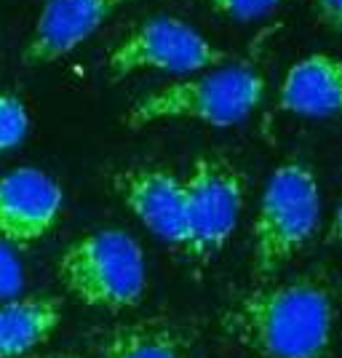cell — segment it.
<instances>
[{
	"mask_svg": "<svg viewBox=\"0 0 342 358\" xmlns=\"http://www.w3.org/2000/svg\"><path fill=\"white\" fill-rule=\"evenodd\" d=\"M334 289L324 275L262 284L241 294L222 329L262 358H329L334 340Z\"/></svg>",
	"mask_w": 342,
	"mask_h": 358,
	"instance_id": "cell-1",
	"label": "cell"
},
{
	"mask_svg": "<svg viewBox=\"0 0 342 358\" xmlns=\"http://www.w3.org/2000/svg\"><path fill=\"white\" fill-rule=\"evenodd\" d=\"M262 96L265 78L252 64H220L145 94L129 107L126 126L145 129L161 120H198L227 129L249 118Z\"/></svg>",
	"mask_w": 342,
	"mask_h": 358,
	"instance_id": "cell-2",
	"label": "cell"
},
{
	"mask_svg": "<svg viewBox=\"0 0 342 358\" xmlns=\"http://www.w3.org/2000/svg\"><path fill=\"white\" fill-rule=\"evenodd\" d=\"M57 275L67 294L99 310H131L148 292L145 249L118 227L73 241L57 262Z\"/></svg>",
	"mask_w": 342,
	"mask_h": 358,
	"instance_id": "cell-3",
	"label": "cell"
},
{
	"mask_svg": "<svg viewBox=\"0 0 342 358\" xmlns=\"http://www.w3.org/2000/svg\"><path fill=\"white\" fill-rule=\"evenodd\" d=\"M321 222V193L311 166L286 161L273 174L259 198L252 227V275L270 278L294 259Z\"/></svg>",
	"mask_w": 342,
	"mask_h": 358,
	"instance_id": "cell-4",
	"label": "cell"
},
{
	"mask_svg": "<svg viewBox=\"0 0 342 358\" xmlns=\"http://www.w3.org/2000/svg\"><path fill=\"white\" fill-rule=\"evenodd\" d=\"M227 62L222 48L179 16H150L120 41L110 57L107 70L120 80L134 73L195 75Z\"/></svg>",
	"mask_w": 342,
	"mask_h": 358,
	"instance_id": "cell-5",
	"label": "cell"
},
{
	"mask_svg": "<svg viewBox=\"0 0 342 358\" xmlns=\"http://www.w3.org/2000/svg\"><path fill=\"white\" fill-rule=\"evenodd\" d=\"M187 243L182 252L195 262H208L236 233L246 201V177L222 155H201L185 177Z\"/></svg>",
	"mask_w": 342,
	"mask_h": 358,
	"instance_id": "cell-6",
	"label": "cell"
},
{
	"mask_svg": "<svg viewBox=\"0 0 342 358\" xmlns=\"http://www.w3.org/2000/svg\"><path fill=\"white\" fill-rule=\"evenodd\" d=\"M113 187L152 236L177 246L187 243V195L185 177L166 166H129L113 177Z\"/></svg>",
	"mask_w": 342,
	"mask_h": 358,
	"instance_id": "cell-7",
	"label": "cell"
},
{
	"mask_svg": "<svg viewBox=\"0 0 342 358\" xmlns=\"http://www.w3.org/2000/svg\"><path fill=\"white\" fill-rule=\"evenodd\" d=\"M64 190L51 174L19 166L0 177V241L27 249L59 222Z\"/></svg>",
	"mask_w": 342,
	"mask_h": 358,
	"instance_id": "cell-8",
	"label": "cell"
},
{
	"mask_svg": "<svg viewBox=\"0 0 342 358\" xmlns=\"http://www.w3.org/2000/svg\"><path fill=\"white\" fill-rule=\"evenodd\" d=\"M129 3L136 0H45L22 51V62L41 67L64 59Z\"/></svg>",
	"mask_w": 342,
	"mask_h": 358,
	"instance_id": "cell-9",
	"label": "cell"
},
{
	"mask_svg": "<svg viewBox=\"0 0 342 358\" xmlns=\"http://www.w3.org/2000/svg\"><path fill=\"white\" fill-rule=\"evenodd\" d=\"M278 107L302 118H329L342 113V59L311 54L283 75Z\"/></svg>",
	"mask_w": 342,
	"mask_h": 358,
	"instance_id": "cell-10",
	"label": "cell"
},
{
	"mask_svg": "<svg viewBox=\"0 0 342 358\" xmlns=\"http://www.w3.org/2000/svg\"><path fill=\"white\" fill-rule=\"evenodd\" d=\"M62 321V302L45 294L0 302V358L30 356L54 334Z\"/></svg>",
	"mask_w": 342,
	"mask_h": 358,
	"instance_id": "cell-11",
	"label": "cell"
},
{
	"mask_svg": "<svg viewBox=\"0 0 342 358\" xmlns=\"http://www.w3.org/2000/svg\"><path fill=\"white\" fill-rule=\"evenodd\" d=\"M99 358H190L187 331L171 318H142L104 331Z\"/></svg>",
	"mask_w": 342,
	"mask_h": 358,
	"instance_id": "cell-12",
	"label": "cell"
},
{
	"mask_svg": "<svg viewBox=\"0 0 342 358\" xmlns=\"http://www.w3.org/2000/svg\"><path fill=\"white\" fill-rule=\"evenodd\" d=\"M30 131V115L16 94H0V152L14 150Z\"/></svg>",
	"mask_w": 342,
	"mask_h": 358,
	"instance_id": "cell-13",
	"label": "cell"
},
{
	"mask_svg": "<svg viewBox=\"0 0 342 358\" xmlns=\"http://www.w3.org/2000/svg\"><path fill=\"white\" fill-rule=\"evenodd\" d=\"M24 286V270L22 262L16 259L14 249H8L6 241H0V302L11 297H19Z\"/></svg>",
	"mask_w": 342,
	"mask_h": 358,
	"instance_id": "cell-14",
	"label": "cell"
},
{
	"mask_svg": "<svg viewBox=\"0 0 342 358\" xmlns=\"http://www.w3.org/2000/svg\"><path fill=\"white\" fill-rule=\"evenodd\" d=\"M208 3L217 14L238 19V22H249V19H259V16L270 14L281 0H208Z\"/></svg>",
	"mask_w": 342,
	"mask_h": 358,
	"instance_id": "cell-15",
	"label": "cell"
},
{
	"mask_svg": "<svg viewBox=\"0 0 342 358\" xmlns=\"http://www.w3.org/2000/svg\"><path fill=\"white\" fill-rule=\"evenodd\" d=\"M318 22L334 32H342V0H313Z\"/></svg>",
	"mask_w": 342,
	"mask_h": 358,
	"instance_id": "cell-16",
	"label": "cell"
},
{
	"mask_svg": "<svg viewBox=\"0 0 342 358\" xmlns=\"http://www.w3.org/2000/svg\"><path fill=\"white\" fill-rule=\"evenodd\" d=\"M327 241L329 243H342V198H340V203H337V209H334L332 222H329Z\"/></svg>",
	"mask_w": 342,
	"mask_h": 358,
	"instance_id": "cell-17",
	"label": "cell"
},
{
	"mask_svg": "<svg viewBox=\"0 0 342 358\" xmlns=\"http://www.w3.org/2000/svg\"><path fill=\"white\" fill-rule=\"evenodd\" d=\"M22 358H86L80 353H43V356H22Z\"/></svg>",
	"mask_w": 342,
	"mask_h": 358,
	"instance_id": "cell-18",
	"label": "cell"
}]
</instances>
